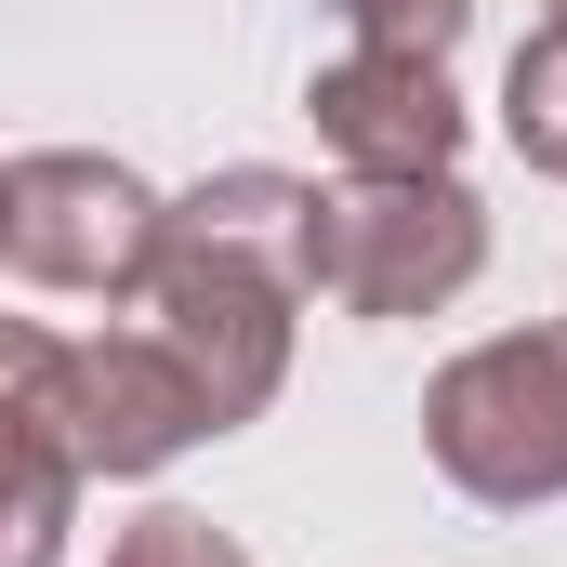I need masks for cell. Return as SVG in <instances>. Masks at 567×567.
I'll return each instance as SVG.
<instances>
[{
	"label": "cell",
	"mask_w": 567,
	"mask_h": 567,
	"mask_svg": "<svg viewBox=\"0 0 567 567\" xmlns=\"http://www.w3.org/2000/svg\"><path fill=\"white\" fill-rule=\"evenodd\" d=\"M303 225H317V185L303 172H212L185 198H158V265H145V330L185 357L212 435L265 423L290 383V330H303Z\"/></svg>",
	"instance_id": "1"
},
{
	"label": "cell",
	"mask_w": 567,
	"mask_h": 567,
	"mask_svg": "<svg viewBox=\"0 0 567 567\" xmlns=\"http://www.w3.org/2000/svg\"><path fill=\"white\" fill-rule=\"evenodd\" d=\"M423 449H435V475L462 502H488V515L567 502V317L462 343L423 383Z\"/></svg>",
	"instance_id": "2"
},
{
	"label": "cell",
	"mask_w": 567,
	"mask_h": 567,
	"mask_svg": "<svg viewBox=\"0 0 567 567\" xmlns=\"http://www.w3.org/2000/svg\"><path fill=\"white\" fill-rule=\"evenodd\" d=\"M488 265V198L462 172H410V185H317V225H303V290L343 303V317H435L462 303Z\"/></svg>",
	"instance_id": "3"
},
{
	"label": "cell",
	"mask_w": 567,
	"mask_h": 567,
	"mask_svg": "<svg viewBox=\"0 0 567 567\" xmlns=\"http://www.w3.org/2000/svg\"><path fill=\"white\" fill-rule=\"evenodd\" d=\"M0 265L27 290H80V303H120L158 265V185L106 145H40V158H0Z\"/></svg>",
	"instance_id": "4"
},
{
	"label": "cell",
	"mask_w": 567,
	"mask_h": 567,
	"mask_svg": "<svg viewBox=\"0 0 567 567\" xmlns=\"http://www.w3.org/2000/svg\"><path fill=\"white\" fill-rule=\"evenodd\" d=\"M303 120L330 145V172L357 185H410V172H462V93L435 53H383V40H343L317 80H303Z\"/></svg>",
	"instance_id": "5"
},
{
	"label": "cell",
	"mask_w": 567,
	"mask_h": 567,
	"mask_svg": "<svg viewBox=\"0 0 567 567\" xmlns=\"http://www.w3.org/2000/svg\"><path fill=\"white\" fill-rule=\"evenodd\" d=\"M80 435H66V343L0 317V567H66L80 528Z\"/></svg>",
	"instance_id": "6"
},
{
	"label": "cell",
	"mask_w": 567,
	"mask_h": 567,
	"mask_svg": "<svg viewBox=\"0 0 567 567\" xmlns=\"http://www.w3.org/2000/svg\"><path fill=\"white\" fill-rule=\"evenodd\" d=\"M66 435H80V475H158L212 435V410L158 330H93L66 343Z\"/></svg>",
	"instance_id": "7"
},
{
	"label": "cell",
	"mask_w": 567,
	"mask_h": 567,
	"mask_svg": "<svg viewBox=\"0 0 567 567\" xmlns=\"http://www.w3.org/2000/svg\"><path fill=\"white\" fill-rule=\"evenodd\" d=\"M502 145L567 185V27L555 13H542V27L515 40V66H502Z\"/></svg>",
	"instance_id": "8"
},
{
	"label": "cell",
	"mask_w": 567,
	"mask_h": 567,
	"mask_svg": "<svg viewBox=\"0 0 567 567\" xmlns=\"http://www.w3.org/2000/svg\"><path fill=\"white\" fill-rule=\"evenodd\" d=\"M106 567H251V542H238V528H212L198 502H145L133 528L106 542Z\"/></svg>",
	"instance_id": "9"
},
{
	"label": "cell",
	"mask_w": 567,
	"mask_h": 567,
	"mask_svg": "<svg viewBox=\"0 0 567 567\" xmlns=\"http://www.w3.org/2000/svg\"><path fill=\"white\" fill-rule=\"evenodd\" d=\"M475 27V0H343V40H383V53H435L449 66V40Z\"/></svg>",
	"instance_id": "10"
},
{
	"label": "cell",
	"mask_w": 567,
	"mask_h": 567,
	"mask_svg": "<svg viewBox=\"0 0 567 567\" xmlns=\"http://www.w3.org/2000/svg\"><path fill=\"white\" fill-rule=\"evenodd\" d=\"M542 13H555V27H567V0H542Z\"/></svg>",
	"instance_id": "11"
}]
</instances>
